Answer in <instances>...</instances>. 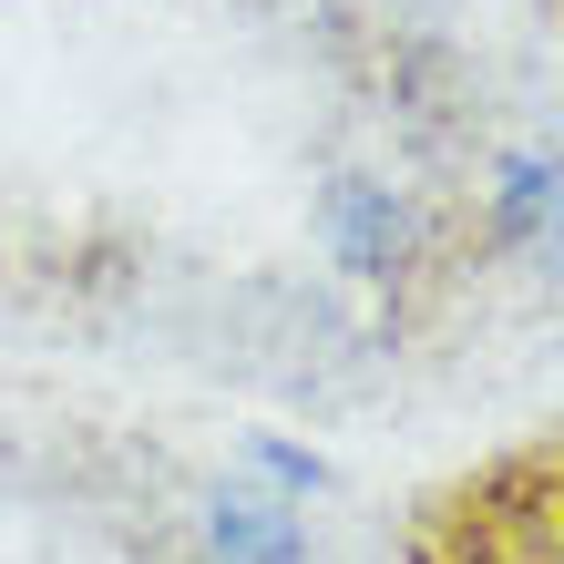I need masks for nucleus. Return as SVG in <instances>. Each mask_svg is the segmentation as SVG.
<instances>
[{
  "mask_svg": "<svg viewBox=\"0 0 564 564\" xmlns=\"http://www.w3.org/2000/svg\"><path fill=\"white\" fill-rule=\"evenodd\" d=\"M421 564H564V473H503L442 513Z\"/></svg>",
  "mask_w": 564,
  "mask_h": 564,
  "instance_id": "nucleus-1",
  "label": "nucleus"
},
{
  "mask_svg": "<svg viewBox=\"0 0 564 564\" xmlns=\"http://www.w3.org/2000/svg\"><path fill=\"white\" fill-rule=\"evenodd\" d=\"M503 226L564 268V154H513L503 164Z\"/></svg>",
  "mask_w": 564,
  "mask_h": 564,
  "instance_id": "nucleus-2",
  "label": "nucleus"
}]
</instances>
